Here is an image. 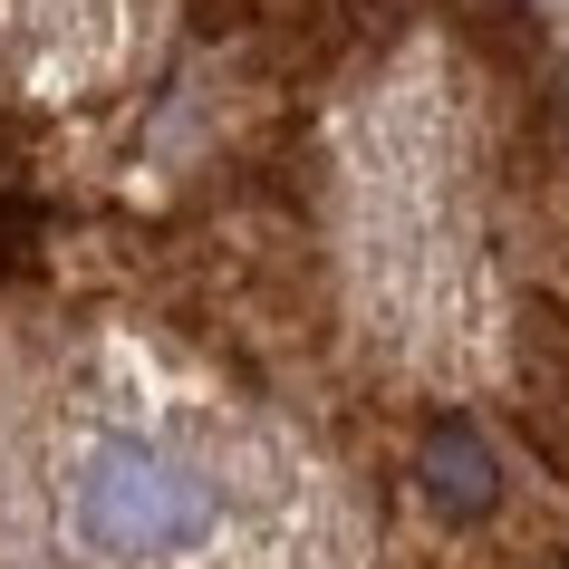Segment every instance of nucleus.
<instances>
[{"instance_id":"obj_1","label":"nucleus","mask_w":569,"mask_h":569,"mask_svg":"<svg viewBox=\"0 0 569 569\" xmlns=\"http://www.w3.org/2000/svg\"><path fill=\"white\" fill-rule=\"evenodd\" d=\"M212 521H222V482L154 435H107L68 473V531L97 560H126V569L183 560L212 540Z\"/></svg>"},{"instance_id":"obj_2","label":"nucleus","mask_w":569,"mask_h":569,"mask_svg":"<svg viewBox=\"0 0 569 569\" xmlns=\"http://www.w3.org/2000/svg\"><path fill=\"white\" fill-rule=\"evenodd\" d=\"M425 482H435V502H445V511H482V502H492V453H482L473 425H435Z\"/></svg>"}]
</instances>
